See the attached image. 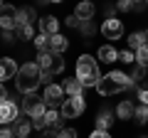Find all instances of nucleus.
Wrapping results in <instances>:
<instances>
[{
  "label": "nucleus",
  "mask_w": 148,
  "mask_h": 138,
  "mask_svg": "<svg viewBox=\"0 0 148 138\" xmlns=\"http://www.w3.org/2000/svg\"><path fill=\"white\" fill-rule=\"evenodd\" d=\"M64 91H67L69 96H82V91H84V84H82L77 77H72V79H64Z\"/></svg>",
  "instance_id": "a211bd4d"
},
{
  "label": "nucleus",
  "mask_w": 148,
  "mask_h": 138,
  "mask_svg": "<svg viewBox=\"0 0 148 138\" xmlns=\"http://www.w3.org/2000/svg\"><path fill=\"white\" fill-rule=\"evenodd\" d=\"M64 22H67V27H82V20H79L77 15H69Z\"/></svg>",
  "instance_id": "473e14b6"
},
{
  "label": "nucleus",
  "mask_w": 148,
  "mask_h": 138,
  "mask_svg": "<svg viewBox=\"0 0 148 138\" xmlns=\"http://www.w3.org/2000/svg\"><path fill=\"white\" fill-rule=\"evenodd\" d=\"M67 47H69V42H67V37L64 35H49V49L47 52H54V54H64L67 52Z\"/></svg>",
  "instance_id": "4468645a"
},
{
  "label": "nucleus",
  "mask_w": 148,
  "mask_h": 138,
  "mask_svg": "<svg viewBox=\"0 0 148 138\" xmlns=\"http://www.w3.org/2000/svg\"><path fill=\"white\" fill-rule=\"evenodd\" d=\"M0 138H17V136L12 133V128H8V126H5V128H0Z\"/></svg>",
  "instance_id": "c9c22d12"
},
{
  "label": "nucleus",
  "mask_w": 148,
  "mask_h": 138,
  "mask_svg": "<svg viewBox=\"0 0 148 138\" xmlns=\"http://www.w3.org/2000/svg\"><path fill=\"white\" fill-rule=\"evenodd\" d=\"M131 79H133V84L141 81V79H146V67H136V69L131 72Z\"/></svg>",
  "instance_id": "cd10ccee"
},
{
  "label": "nucleus",
  "mask_w": 148,
  "mask_h": 138,
  "mask_svg": "<svg viewBox=\"0 0 148 138\" xmlns=\"http://www.w3.org/2000/svg\"><path fill=\"white\" fill-rule=\"evenodd\" d=\"M79 30L84 32V35H94V30H96V27L91 25V20H86V22H82V27H79Z\"/></svg>",
  "instance_id": "7c9ffc66"
},
{
  "label": "nucleus",
  "mask_w": 148,
  "mask_h": 138,
  "mask_svg": "<svg viewBox=\"0 0 148 138\" xmlns=\"http://www.w3.org/2000/svg\"><path fill=\"white\" fill-rule=\"evenodd\" d=\"M0 27H3V30H15L17 27V8L5 5L0 10Z\"/></svg>",
  "instance_id": "9d476101"
},
{
  "label": "nucleus",
  "mask_w": 148,
  "mask_h": 138,
  "mask_svg": "<svg viewBox=\"0 0 148 138\" xmlns=\"http://www.w3.org/2000/svg\"><path fill=\"white\" fill-rule=\"evenodd\" d=\"M25 138H27V136H25Z\"/></svg>",
  "instance_id": "49530a36"
},
{
  "label": "nucleus",
  "mask_w": 148,
  "mask_h": 138,
  "mask_svg": "<svg viewBox=\"0 0 148 138\" xmlns=\"http://www.w3.org/2000/svg\"><path fill=\"white\" fill-rule=\"evenodd\" d=\"M146 40H148V30H146Z\"/></svg>",
  "instance_id": "37998d69"
},
{
  "label": "nucleus",
  "mask_w": 148,
  "mask_h": 138,
  "mask_svg": "<svg viewBox=\"0 0 148 138\" xmlns=\"http://www.w3.org/2000/svg\"><path fill=\"white\" fill-rule=\"evenodd\" d=\"M119 62L131 64V62H136V54H133V52H119Z\"/></svg>",
  "instance_id": "c85d7f7f"
},
{
  "label": "nucleus",
  "mask_w": 148,
  "mask_h": 138,
  "mask_svg": "<svg viewBox=\"0 0 148 138\" xmlns=\"http://www.w3.org/2000/svg\"><path fill=\"white\" fill-rule=\"evenodd\" d=\"M133 121H136V123H148V106L141 104V106L133 111Z\"/></svg>",
  "instance_id": "a878e982"
},
{
  "label": "nucleus",
  "mask_w": 148,
  "mask_h": 138,
  "mask_svg": "<svg viewBox=\"0 0 148 138\" xmlns=\"http://www.w3.org/2000/svg\"><path fill=\"white\" fill-rule=\"evenodd\" d=\"M133 111H136V109H133L131 101H121L116 106V116L119 118H133Z\"/></svg>",
  "instance_id": "412c9836"
},
{
  "label": "nucleus",
  "mask_w": 148,
  "mask_h": 138,
  "mask_svg": "<svg viewBox=\"0 0 148 138\" xmlns=\"http://www.w3.org/2000/svg\"><path fill=\"white\" fill-rule=\"evenodd\" d=\"M133 3H138V5H141V3H143V0H133Z\"/></svg>",
  "instance_id": "79ce46f5"
},
{
  "label": "nucleus",
  "mask_w": 148,
  "mask_h": 138,
  "mask_svg": "<svg viewBox=\"0 0 148 138\" xmlns=\"http://www.w3.org/2000/svg\"><path fill=\"white\" fill-rule=\"evenodd\" d=\"M146 5H148V0H146Z\"/></svg>",
  "instance_id": "c03bdc74"
},
{
  "label": "nucleus",
  "mask_w": 148,
  "mask_h": 138,
  "mask_svg": "<svg viewBox=\"0 0 148 138\" xmlns=\"http://www.w3.org/2000/svg\"><path fill=\"white\" fill-rule=\"evenodd\" d=\"M84 109H86V101L82 96H69L59 106V113H62V118H79L84 113Z\"/></svg>",
  "instance_id": "423d86ee"
},
{
  "label": "nucleus",
  "mask_w": 148,
  "mask_h": 138,
  "mask_svg": "<svg viewBox=\"0 0 148 138\" xmlns=\"http://www.w3.org/2000/svg\"><path fill=\"white\" fill-rule=\"evenodd\" d=\"M32 42H35V47L40 49V52H47V49H49V35H42V32H40Z\"/></svg>",
  "instance_id": "393cba45"
},
{
  "label": "nucleus",
  "mask_w": 148,
  "mask_h": 138,
  "mask_svg": "<svg viewBox=\"0 0 148 138\" xmlns=\"http://www.w3.org/2000/svg\"><path fill=\"white\" fill-rule=\"evenodd\" d=\"M37 64H40L45 77H54V74H62L64 72L62 54H54V52H40L37 54Z\"/></svg>",
  "instance_id": "20e7f679"
},
{
  "label": "nucleus",
  "mask_w": 148,
  "mask_h": 138,
  "mask_svg": "<svg viewBox=\"0 0 148 138\" xmlns=\"http://www.w3.org/2000/svg\"><path fill=\"white\" fill-rule=\"evenodd\" d=\"M20 111L27 113V116H32V118H37V116H45L47 113V104H45L42 96H37V94H25V99L20 104Z\"/></svg>",
  "instance_id": "39448f33"
},
{
  "label": "nucleus",
  "mask_w": 148,
  "mask_h": 138,
  "mask_svg": "<svg viewBox=\"0 0 148 138\" xmlns=\"http://www.w3.org/2000/svg\"><path fill=\"white\" fill-rule=\"evenodd\" d=\"M45 79L42 69L37 62H25L20 69H17V77H15V86L20 94H35V89L40 86V81Z\"/></svg>",
  "instance_id": "f257e3e1"
},
{
  "label": "nucleus",
  "mask_w": 148,
  "mask_h": 138,
  "mask_svg": "<svg viewBox=\"0 0 148 138\" xmlns=\"http://www.w3.org/2000/svg\"><path fill=\"white\" fill-rule=\"evenodd\" d=\"M96 57H99L101 62H106V64L119 62V52L111 47V44H101V47H99V54H96Z\"/></svg>",
  "instance_id": "f3484780"
},
{
  "label": "nucleus",
  "mask_w": 148,
  "mask_h": 138,
  "mask_svg": "<svg viewBox=\"0 0 148 138\" xmlns=\"http://www.w3.org/2000/svg\"><path fill=\"white\" fill-rule=\"evenodd\" d=\"M10 128H12V133H15L17 138H25V136H30V131H32V123L27 121L25 116H17V121L12 123Z\"/></svg>",
  "instance_id": "dca6fc26"
},
{
  "label": "nucleus",
  "mask_w": 148,
  "mask_h": 138,
  "mask_svg": "<svg viewBox=\"0 0 148 138\" xmlns=\"http://www.w3.org/2000/svg\"><path fill=\"white\" fill-rule=\"evenodd\" d=\"M45 123H47V131H62V113L54 111V109H47Z\"/></svg>",
  "instance_id": "2eb2a0df"
},
{
  "label": "nucleus",
  "mask_w": 148,
  "mask_h": 138,
  "mask_svg": "<svg viewBox=\"0 0 148 138\" xmlns=\"http://www.w3.org/2000/svg\"><path fill=\"white\" fill-rule=\"evenodd\" d=\"M32 128H37V131H47V123H45V116H37L35 121H32Z\"/></svg>",
  "instance_id": "c756f323"
},
{
  "label": "nucleus",
  "mask_w": 148,
  "mask_h": 138,
  "mask_svg": "<svg viewBox=\"0 0 148 138\" xmlns=\"http://www.w3.org/2000/svg\"><path fill=\"white\" fill-rule=\"evenodd\" d=\"M17 64H15V59H10V57H3L0 59V84L5 79H15L17 77Z\"/></svg>",
  "instance_id": "9b49d317"
},
{
  "label": "nucleus",
  "mask_w": 148,
  "mask_h": 138,
  "mask_svg": "<svg viewBox=\"0 0 148 138\" xmlns=\"http://www.w3.org/2000/svg\"><path fill=\"white\" fill-rule=\"evenodd\" d=\"M89 138H111V136H109L106 131H94V133H91Z\"/></svg>",
  "instance_id": "e433bc0d"
},
{
  "label": "nucleus",
  "mask_w": 148,
  "mask_h": 138,
  "mask_svg": "<svg viewBox=\"0 0 148 138\" xmlns=\"http://www.w3.org/2000/svg\"><path fill=\"white\" fill-rule=\"evenodd\" d=\"M101 35H104L106 40H121V35H123V22L119 20V17H106L104 25H101Z\"/></svg>",
  "instance_id": "6e6552de"
},
{
  "label": "nucleus",
  "mask_w": 148,
  "mask_h": 138,
  "mask_svg": "<svg viewBox=\"0 0 148 138\" xmlns=\"http://www.w3.org/2000/svg\"><path fill=\"white\" fill-rule=\"evenodd\" d=\"M94 12H96V8H94V3H91V0H82V3H77V8H74V15L79 17L82 22L91 20V17H94Z\"/></svg>",
  "instance_id": "f8f14e48"
},
{
  "label": "nucleus",
  "mask_w": 148,
  "mask_h": 138,
  "mask_svg": "<svg viewBox=\"0 0 148 138\" xmlns=\"http://www.w3.org/2000/svg\"><path fill=\"white\" fill-rule=\"evenodd\" d=\"M15 35H17V40H35L32 25H27V22H22V25H17V27H15Z\"/></svg>",
  "instance_id": "4be33fe9"
},
{
  "label": "nucleus",
  "mask_w": 148,
  "mask_h": 138,
  "mask_svg": "<svg viewBox=\"0 0 148 138\" xmlns=\"http://www.w3.org/2000/svg\"><path fill=\"white\" fill-rule=\"evenodd\" d=\"M59 138H77V131L74 128H62L59 131Z\"/></svg>",
  "instance_id": "f704fd0d"
},
{
  "label": "nucleus",
  "mask_w": 148,
  "mask_h": 138,
  "mask_svg": "<svg viewBox=\"0 0 148 138\" xmlns=\"http://www.w3.org/2000/svg\"><path fill=\"white\" fill-rule=\"evenodd\" d=\"M40 32H42V35H57L59 32V20L54 15L40 17Z\"/></svg>",
  "instance_id": "ddd939ff"
},
{
  "label": "nucleus",
  "mask_w": 148,
  "mask_h": 138,
  "mask_svg": "<svg viewBox=\"0 0 148 138\" xmlns=\"http://www.w3.org/2000/svg\"><path fill=\"white\" fill-rule=\"evenodd\" d=\"M47 3H62V0H47Z\"/></svg>",
  "instance_id": "a19ab883"
},
{
  "label": "nucleus",
  "mask_w": 148,
  "mask_h": 138,
  "mask_svg": "<svg viewBox=\"0 0 148 138\" xmlns=\"http://www.w3.org/2000/svg\"><path fill=\"white\" fill-rule=\"evenodd\" d=\"M35 20H37V15H35V10H32V8H20V10H17V25H22V22L32 25Z\"/></svg>",
  "instance_id": "aec40b11"
},
{
  "label": "nucleus",
  "mask_w": 148,
  "mask_h": 138,
  "mask_svg": "<svg viewBox=\"0 0 148 138\" xmlns=\"http://www.w3.org/2000/svg\"><path fill=\"white\" fill-rule=\"evenodd\" d=\"M136 62H138V67H146L148 69V42L143 44V47L136 49Z\"/></svg>",
  "instance_id": "b1692460"
},
{
  "label": "nucleus",
  "mask_w": 148,
  "mask_h": 138,
  "mask_svg": "<svg viewBox=\"0 0 148 138\" xmlns=\"http://www.w3.org/2000/svg\"><path fill=\"white\" fill-rule=\"evenodd\" d=\"M77 79L86 86H96L101 79V72H99V64H96V59L91 57V54H82L79 59H77Z\"/></svg>",
  "instance_id": "7ed1b4c3"
},
{
  "label": "nucleus",
  "mask_w": 148,
  "mask_h": 138,
  "mask_svg": "<svg viewBox=\"0 0 148 138\" xmlns=\"http://www.w3.org/2000/svg\"><path fill=\"white\" fill-rule=\"evenodd\" d=\"M143 44H146V32H131V35H128V47L138 49V47H143Z\"/></svg>",
  "instance_id": "5701e85b"
},
{
  "label": "nucleus",
  "mask_w": 148,
  "mask_h": 138,
  "mask_svg": "<svg viewBox=\"0 0 148 138\" xmlns=\"http://www.w3.org/2000/svg\"><path fill=\"white\" fill-rule=\"evenodd\" d=\"M3 40H5V42H15V40H17L15 30H3Z\"/></svg>",
  "instance_id": "72a5a7b5"
},
{
  "label": "nucleus",
  "mask_w": 148,
  "mask_h": 138,
  "mask_svg": "<svg viewBox=\"0 0 148 138\" xmlns=\"http://www.w3.org/2000/svg\"><path fill=\"white\" fill-rule=\"evenodd\" d=\"M3 99H8V94H5V86L0 84V101H3Z\"/></svg>",
  "instance_id": "58836bf2"
},
{
  "label": "nucleus",
  "mask_w": 148,
  "mask_h": 138,
  "mask_svg": "<svg viewBox=\"0 0 148 138\" xmlns=\"http://www.w3.org/2000/svg\"><path fill=\"white\" fill-rule=\"evenodd\" d=\"M17 116H20V106L10 99L0 101V126H8V123H15Z\"/></svg>",
  "instance_id": "0eeeda50"
},
{
  "label": "nucleus",
  "mask_w": 148,
  "mask_h": 138,
  "mask_svg": "<svg viewBox=\"0 0 148 138\" xmlns=\"http://www.w3.org/2000/svg\"><path fill=\"white\" fill-rule=\"evenodd\" d=\"M146 86H148V84H146Z\"/></svg>",
  "instance_id": "a18cd8bd"
},
{
  "label": "nucleus",
  "mask_w": 148,
  "mask_h": 138,
  "mask_svg": "<svg viewBox=\"0 0 148 138\" xmlns=\"http://www.w3.org/2000/svg\"><path fill=\"white\" fill-rule=\"evenodd\" d=\"M42 99H45L47 106H62V104H64V86H59V84H47V86H45Z\"/></svg>",
  "instance_id": "1a4fd4ad"
},
{
  "label": "nucleus",
  "mask_w": 148,
  "mask_h": 138,
  "mask_svg": "<svg viewBox=\"0 0 148 138\" xmlns=\"http://www.w3.org/2000/svg\"><path fill=\"white\" fill-rule=\"evenodd\" d=\"M42 138H59V131H45Z\"/></svg>",
  "instance_id": "4c0bfd02"
},
{
  "label": "nucleus",
  "mask_w": 148,
  "mask_h": 138,
  "mask_svg": "<svg viewBox=\"0 0 148 138\" xmlns=\"http://www.w3.org/2000/svg\"><path fill=\"white\" fill-rule=\"evenodd\" d=\"M3 8H5V0H0V10H3Z\"/></svg>",
  "instance_id": "ea45409f"
},
{
  "label": "nucleus",
  "mask_w": 148,
  "mask_h": 138,
  "mask_svg": "<svg viewBox=\"0 0 148 138\" xmlns=\"http://www.w3.org/2000/svg\"><path fill=\"white\" fill-rule=\"evenodd\" d=\"M138 101H141L143 106H148V86H143V89H138Z\"/></svg>",
  "instance_id": "2f4dec72"
},
{
  "label": "nucleus",
  "mask_w": 148,
  "mask_h": 138,
  "mask_svg": "<svg viewBox=\"0 0 148 138\" xmlns=\"http://www.w3.org/2000/svg\"><path fill=\"white\" fill-rule=\"evenodd\" d=\"M111 123H114V116L109 111H99V116H96V131H109Z\"/></svg>",
  "instance_id": "6ab92c4d"
},
{
  "label": "nucleus",
  "mask_w": 148,
  "mask_h": 138,
  "mask_svg": "<svg viewBox=\"0 0 148 138\" xmlns=\"http://www.w3.org/2000/svg\"><path fill=\"white\" fill-rule=\"evenodd\" d=\"M116 8H119V10H123V12H128V10H141V5L133 3V0H119Z\"/></svg>",
  "instance_id": "bb28decb"
},
{
  "label": "nucleus",
  "mask_w": 148,
  "mask_h": 138,
  "mask_svg": "<svg viewBox=\"0 0 148 138\" xmlns=\"http://www.w3.org/2000/svg\"><path fill=\"white\" fill-rule=\"evenodd\" d=\"M133 86V79L128 74H123V72H109V74H104L99 79V84L94 86L96 91H99L101 96H114V94H121V91L131 89Z\"/></svg>",
  "instance_id": "f03ea898"
}]
</instances>
